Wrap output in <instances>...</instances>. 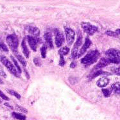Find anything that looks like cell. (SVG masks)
<instances>
[{
	"mask_svg": "<svg viewBox=\"0 0 120 120\" xmlns=\"http://www.w3.org/2000/svg\"><path fill=\"white\" fill-rule=\"evenodd\" d=\"M99 55H100L99 52L97 50L90 52L88 54H87L86 56L82 59V63L86 66H89V65L94 64L98 59Z\"/></svg>",
	"mask_w": 120,
	"mask_h": 120,
	"instance_id": "1",
	"label": "cell"
},
{
	"mask_svg": "<svg viewBox=\"0 0 120 120\" xmlns=\"http://www.w3.org/2000/svg\"><path fill=\"white\" fill-rule=\"evenodd\" d=\"M0 62L8 69V70L10 71V73L12 74V75H14V76H17V77L19 76L18 75V71L15 69L14 66L5 56L0 55Z\"/></svg>",
	"mask_w": 120,
	"mask_h": 120,
	"instance_id": "2",
	"label": "cell"
},
{
	"mask_svg": "<svg viewBox=\"0 0 120 120\" xmlns=\"http://www.w3.org/2000/svg\"><path fill=\"white\" fill-rule=\"evenodd\" d=\"M7 42L8 46L10 48V49L12 50L14 52H17V47H18V44H19V42H18V39L16 35L12 34L8 35L7 37Z\"/></svg>",
	"mask_w": 120,
	"mask_h": 120,
	"instance_id": "3",
	"label": "cell"
},
{
	"mask_svg": "<svg viewBox=\"0 0 120 120\" xmlns=\"http://www.w3.org/2000/svg\"><path fill=\"white\" fill-rule=\"evenodd\" d=\"M82 27L84 30V32H86L87 34L93 35L96 32H98V27L96 26L91 25L89 22H82Z\"/></svg>",
	"mask_w": 120,
	"mask_h": 120,
	"instance_id": "4",
	"label": "cell"
},
{
	"mask_svg": "<svg viewBox=\"0 0 120 120\" xmlns=\"http://www.w3.org/2000/svg\"><path fill=\"white\" fill-rule=\"evenodd\" d=\"M82 43V35L81 34H79L78 38H77V40H76L75 45H74L73 48L72 49V52H71L72 57L73 59H75L76 57H78L79 48L80 47Z\"/></svg>",
	"mask_w": 120,
	"mask_h": 120,
	"instance_id": "5",
	"label": "cell"
},
{
	"mask_svg": "<svg viewBox=\"0 0 120 120\" xmlns=\"http://www.w3.org/2000/svg\"><path fill=\"white\" fill-rule=\"evenodd\" d=\"M65 34H66V41L69 45L73 44L75 37V32L69 28H66L65 29Z\"/></svg>",
	"mask_w": 120,
	"mask_h": 120,
	"instance_id": "6",
	"label": "cell"
},
{
	"mask_svg": "<svg viewBox=\"0 0 120 120\" xmlns=\"http://www.w3.org/2000/svg\"><path fill=\"white\" fill-rule=\"evenodd\" d=\"M28 39V41L29 43V45L31 49H33L34 51H36L37 46V42H38V39L37 37H35L34 36H31V35H28L27 37Z\"/></svg>",
	"mask_w": 120,
	"mask_h": 120,
	"instance_id": "7",
	"label": "cell"
},
{
	"mask_svg": "<svg viewBox=\"0 0 120 120\" xmlns=\"http://www.w3.org/2000/svg\"><path fill=\"white\" fill-rule=\"evenodd\" d=\"M91 41L89 40V38H86V41H85V43L83 44V45L82 47V48L80 49L79 53H78V57L82 56L83 54L85 53V52H86V50L88 49L89 46H91Z\"/></svg>",
	"mask_w": 120,
	"mask_h": 120,
	"instance_id": "8",
	"label": "cell"
},
{
	"mask_svg": "<svg viewBox=\"0 0 120 120\" xmlns=\"http://www.w3.org/2000/svg\"><path fill=\"white\" fill-rule=\"evenodd\" d=\"M107 57H116L120 59V51L118 49H110L105 53Z\"/></svg>",
	"mask_w": 120,
	"mask_h": 120,
	"instance_id": "9",
	"label": "cell"
},
{
	"mask_svg": "<svg viewBox=\"0 0 120 120\" xmlns=\"http://www.w3.org/2000/svg\"><path fill=\"white\" fill-rule=\"evenodd\" d=\"M64 41V35L61 32H57L55 37V44L58 48L60 47Z\"/></svg>",
	"mask_w": 120,
	"mask_h": 120,
	"instance_id": "10",
	"label": "cell"
},
{
	"mask_svg": "<svg viewBox=\"0 0 120 120\" xmlns=\"http://www.w3.org/2000/svg\"><path fill=\"white\" fill-rule=\"evenodd\" d=\"M110 64L107 58H102L101 59L100 61L98 62V64L96 65L94 68L96 69H100L107 66V65Z\"/></svg>",
	"mask_w": 120,
	"mask_h": 120,
	"instance_id": "11",
	"label": "cell"
},
{
	"mask_svg": "<svg viewBox=\"0 0 120 120\" xmlns=\"http://www.w3.org/2000/svg\"><path fill=\"white\" fill-rule=\"evenodd\" d=\"M44 39L46 42V44L50 48H53V40H52V34L50 33H46L44 34Z\"/></svg>",
	"mask_w": 120,
	"mask_h": 120,
	"instance_id": "12",
	"label": "cell"
},
{
	"mask_svg": "<svg viewBox=\"0 0 120 120\" xmlns=\"http://www.w3.org/2000/svg\"><path fill=\"white\" fill-rule=\"evenodd\" d=\"M109 83V80L106 78V77H102L100 79H99V80L97 82V86L99 87H103L107 86Z\"/></svg>",
	"mask_w": 120,
	"mask_h": 120,
	"instance_id": "13",
	"label": "cell"
},
{
	"mask_svg": "<svg viewBox=\"0 0 120 120\" xmlns=\"http://www.w3.org/2000/svg\"><path fill=\"white\" fill-rule=\"evenodd\" d=\"M28 31L30 34H32L33 36L35 37H37L40 34L39 30L36 27L34 26H29L28 28Z\"/></svg>",
	"mask_w": 120,
	"mask_h": 120,
	"instance_id": "14",
	"label": "cell"
},
{
	"mask_svg": "<svg viewBox=\"0 0 120 120\" xmlns=\"http://www.w3.org/2000/svg\"><path fill=\"white\" fill-rule=\"evenodd\" d=\"M111 91L117 94H120V83L116 82L111 86Z\"/></svg>",
	"mask_w": 120,
	"mask_h": 120,
	"instance_id": "15",
	"label": "cell"
},
{
	"mask_svg": "<svg viewBox=\"0 0 120 120\" xmlns=\"http://www.w3.org/2000/svg\"><path fill=\"white\" fill-rule=\"evenodd\" d=\"M21 46H22V52L25 55V56L26 57V58H28L29 57V51L28 49V48L26 46V42H25V40L23 39V41H22V44H21Z\"/></svg>",
	"mask_w": 120,
	"mask_h": 120,
	"instance_id": "16",
	"label": "cell"
},
{
	"mask_svg": "<svg viewBox=\"0 0 120 120\" xmlns=\"http://www.w3.org/2000/svg\"><path fill=\"white\" fill-rule=\"evenodd\" d=\"M12 116L15 119L19 120H26V116L25 115H22L20 113L12 112Z\"/></svg>",
	"mask_w": 120,
	"mask_h": 120,
	"instance_id": "17",
	"label": "cell"
},
{
	"mask_svg": "<svg viewBox=\"0 0 120 120\" xmlns=\"http://www.w3.org/2000/svg\"><path fill=\"white\" fill-rule=\"evenodd\" d=\"M16 57H17V60L21 62V64H22L23 66H26V62L25 59L21 55H19V54H16Z\"/></svg>",
	"mask_w": 120,
	"mask_h": 120,
	"instance_id": "18",
	"label": "cell"
},
{
	"mask_svg": "<svg viewBox=\"0 0 120 120\" xmlns=\"http://www.w3.org/2000/svg\"><path fill=\"white\" fill-rule=\"evenodd\" d=\"M0 49L2 50L3 52H8V49L7 46H6V44L3 42V41H2V39L0 38Z\"/></svg>",
	"mask_w": 120,
	"mask_h": 120,
	"instance_id": "19",
	"label": "cell"
},
{
	"mask_svg": "<svg viewBox=\"0 0 120 120\" xmlns=\"http://www.w3.org/2000/svg\"><path fill=\"white\" fill-rule=\"evenodd\" d=\"M69 52V49L68 48H67V47H64V48H62L61 49H60V51H59V54L60 55H66Z\"/></svg>",
	"mask_w": 120,
	"mask_h": 120,
	"instance_id": "20",
	"label": "cell"
},
{
	"mask_svg": "<svg viewBox=\"0 0 120 120\" xmlns=\"http://www.w3.org/2000/svg\"><path fill=\"white\" fill-rule=\"evenodd\" d=\"M7 92L9 94H10L11 95L14 96L15 98H17V99H20L21 98V96L19 93H17V92H15L14 90H11V89H7Z\"/></svg>",
	"mask_w": 120,
	"mask_h": 120,
	"instance_id": "21",
	"label": "cell"
},
{
	"mask_svg": "<svg viewBox=\"0 0 120 120\" xmlns=\"http://www.w3.org/2000/svg\"><path fill=\"white\" fill-rule=\"evenodd\" d=\"M46 49H47V46L45 44V45H43L42 47L41 48V56L44 59L46 58Z\"/></svg>",
	"mask_w": 120,
	"mask_h": 120,
	"instance_id": "22",
	"label": "cell"
},
{
	"mask_svg": "<svg viewBox=\"0 0 120 120\" xmlns=\"http://www.w3.org/2000/svg\"><path fill=\"white\" fill-rule=\"evenodd\" d=\"M103 74H109V73H105V72H104V71H103L102 70H98V71H96L95 73L93 74V75L92 76L91 79H94V78L97 77V76H99V75H103Z\"/></svg>",
	"mask_w": 120,
	"mask_h": 120,
	"instance_id": "23",
	"label": "cell"
},
{
	"mask_svg": "<svg viewBox=\"0 0 120 120\" xmlns=\"http://www.w3.org/2000/svg\"><path fill=\"white\" fill-rule=\"evenodd\" d=\"M11 59H12V61L14 62V64L15 66L16 67L18 73H21V68H20V66H19V64H17V62L16 61V60H15V59L12 56H11Z\"/></svg>",
	"mask_w": 120,
	"mask_h": 120,
	"instance_id": "24",
	"label": "cell"
},
{
	"mask_svg": "<svg viewBox=\"0 0 120 120\" xmlns=\"http://www.w3.org/2000/svg\"><path fill=\"white\" fill-rule=\"evenodd\" d=\"M111 92L112 91H110L109 89H104L102 90V93H103V95L105 97H109L111 94Z\"/></svg>",
	"mask_w": 120,
	"mask_h": 120,
	"instance_id": "25",
	"label": "cell"
},
{
	"mask_svg": "<svg viewBox=\"0 0 120 120\" xmlns=\"http://www.w3.org/2000/svg\"><path fill=\"white\" fill-rule=\"evenodd\" d=\"M106 34L109 35V36H111V37H118V34L116 32H112V31H107L106 32Z\"/></svg>",
	"mask_w": 120,
	"mask_h": 120,
	"instance_id": "26",
	"label": "cell"
},
{
	"mask_svg": "<svg viewBox=\"0 0 120 120\" xmlns=\"http://www.w3.org/2000/svg\"><path fill=\"white\" fill-rule=\"evenodd\" d=\"M15 108H16V109H17V110L21 111V112H24V113L28 112V110H27L26 109H25V108L22 107H21V106L19 105H16Z\"/></svg>",
	"mask_w": 120,
	"mask_h": 120,
	"instance_id": "27",
	"label": "cell"
},
{
	"mask_svg": "<svg viewBox=\"0 0 120 120\" xmlns=\"http://www.w3.org/2000/svg\"><path fill=\"white\" fill-rule=\"evenodd\" d=\"M60 62H59V65L60 66H63L65 64V61H64V56L63 55H60Z\"/></svg>",
	"mask_w": 120,
	"mask_h": 120,
	"instance_id": "28",
	"label": "cell"
},
{
	"mask_svg": "<svg viewBox=\"0 0 120 120\" xmlns=\"http://www.w3.org/2000/svg\"><path fill=\"white\" fill-rule=\"evenodd\" d=\"M34 64L36 66H39L41 65V61L38 58H35V59H34Z\"/></svg>",
	"mask_w": 120,
	"mask_h": 120,
	"instance_id": "29",
	"label": "cell"
},
{
	"mask_svg": "<svg viewBox=\"0 0 120 120\" xmlns=\"http://www.w3.org/2000/svg\"><path fill=\"white\" fill-rule=\"evenodd\" d=\"M0 97H1L3 100H9L7 96L5 95L1 91H0Z\"/></svg>",
	"mask_w": 120,
	"mask_h": 120,
	"instance_id": "30",
	"label": "cell"
},
{
	"mask_svg": "<svg viewBox=\"0 0 120 120\" xmlns=\"http://www.w3.org/2000/svg\"><path fill=\"white\" fill-rule=\"evenodd\" d=\"M113 71L114 73L116 75H118L119 76H120V68H117L113 69Z\"/></svg>",
	"mask_w": 120,
	"mask_h": 120,
	"instance_id": "31",
	"label": "cell"
},
{
	"mask_svg": "<svg viewBox=\"0 0 120 120\" xmlns=\"http://www.w3.org/2000/svg\"><path fill=\"white\" fill-rule=\"evenodd\" d=\"M75 66H76V63H75V62H73L71 64V65H70V68H74Z\"/></svg>",
	"mask_w": 120,
	"mask_h": 120,
	"instance_id": "32",
	"label": "cell"
},
{
	"mask_svg": "<svg viewBox=\"0 0 120 120\" xmlns=\"http://www.w3.org/2000/svg\"><path fill=\"white\" fill-rule=\"evenodd\" d=\"M5 105L6 106H7L8 107H10V109H12V107H11V106L10 105H9V104H8V103H5Z\"/></svg>",
	"mask_w": 120,
	"mask_h": 120,
	"instance_id": "33",
	"label": "cell"
},
{
	"mask_svg": "<svg viewBox=\"0 0 120 120\" xmlns=\"http://www.w3.org/2000/svg\"><path fill=\"white\" fill-rule=\"evenodd\" d=\"M116 33L118 34H120V28H119V29H117L116 30Z\"/></svg>",
	"mask_w": 120,
	"mask_h": 120,
	"instance_id": "34",
	"label": "cell"
},
{
	"mask_svg": "<svg viewBox=\"0 0 120 120\" xmlns=\"http://www.w3.org/2000/svg\"><path fill=\"white\" fill-rule=\"evenodd\" d=\"M0 83H3V81L0 79Z\"/></svg>",
	"mask_w": 120,
	"mask_h": 120,
	"instance_id": "35",
	"label": "cell"
},
{
	"mask_svg": "<svg viewBox=\"0 0 120 120\" xmlns=\"http://www.w3.org/2000/svg\"><path fill=\"white\" fill-rule=\"evenodd\" d=\"M1 103V100H0V103Z\"/></svg>",
	"mask_w": 120,
	"mask_h": 120,
	"instance_id": "36",
	"label": "cell"
}]
</instances>
